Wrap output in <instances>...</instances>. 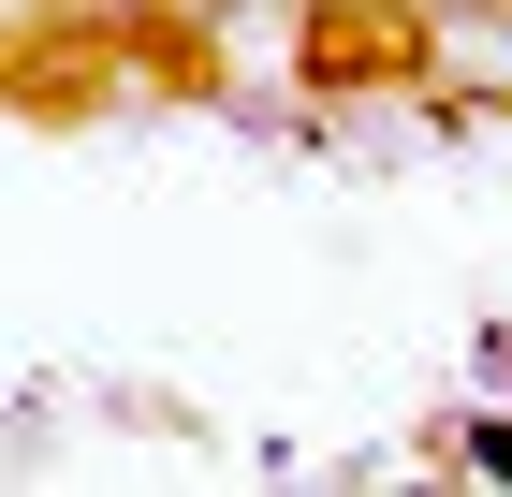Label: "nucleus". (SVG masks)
Returning a JSON list of instances; mask_svg holds the SVG:
<instances>
[{
  "instance_id": "f257e3e1",
  "label": "nucleus",
  "mask_w": 512,
  "mask_h": 497,
  "mask_svg": "<svg viewBox=\"0 0 512 497\" xmlns=\"http://www.w3.org/2000/svg\"><path fill=\"white\" fill-rule=\"evenodd\" d=\"M469 468H498V483H512V410H483V424H469Z\"/></svg>"
}]
</instances>
